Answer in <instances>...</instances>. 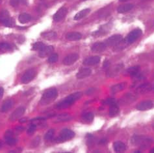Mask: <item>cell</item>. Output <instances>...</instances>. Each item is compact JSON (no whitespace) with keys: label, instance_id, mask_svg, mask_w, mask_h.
Here are the masks:
<instances>
[{"label":"cell","instance_id":"cell-1","mask_svg":"<svg viewBox=\"0 0 154 153\" xmlns=\"http://www.w3.org/2000/svg\"><path fill=\"white\" fill-rule=\"evenodd\" d=\"M83 93L81 92H76L72 94H70V96L67 97L66 98L63 99L62 101L59 103L56 107L59 109H64L67 108L68 107L72 106L76 101L80 99L82 97Z\"/></svg>","mask_w":154,"mask_h":153},{"label":"cell","instance_id":"cell-2","mask_svg":"<svg viewBox=\"0 0 154 153\" xmlns=\"http://www.w3.org/2000/svg\"><path fill=\"white\" fill-rule=\"evenodd\" d=\"M58 96V92L55 88L47 90L43 93L40 103L42 105H47L55 100Z\"/></svg>","mask_w":154,"mask_h":153},{"label":"cell","instance_id":"cell-3","mask_svg":"<svg viewBox=\"0 0 154 153\" xmlns=\"http://www.w3.org/2000/svg\"><path fill=\"white\" fill-rule=\"evenodd\" d=\"M75 136V133L70 129H65L62 130L60 135L56 139V142L58 143L64 142L72 139Z\"/></svg>","mask_w":154,"mask_h":153},{"label":"cell","instance_id":"cell-4","mask_svg":"<svg viewBox=\"0 0 154 153\" xmlns=\"http://www.w3.org/2000/svg\"><path fill=\"white\" fill-rule=\"evenodd\" d=\"M142 34V31L140 29H136L135 30L130 32L127 35V37L124 39L127 44H133L135 42L137 39H138Z\"/></svg>","mask_w":154,"mask_h":153},{"label":"cell","instance_id":"cell-5","mask_svg":"<svg viewBox=\"0 0 154 153\" xmlns=\"http://www.w3.org/2000/svg\"><path fill=\"white\" fill-rule=\"evenodd\" d=\"M37 75V72L33 69H29L27 70L23 75L21 78V82L23 84H28L34 79Z\"/></svg>","mask_w":154,"mask_h":153},{"label":"cell","instance_id":"cell-6","mask_svg":"<svg viewBox=\"0 0 154 153\" xmlns=\"http://www.w3.org/2000/svg\"><path fill=\"white\" fill-rule=\"evenodd\" d=\"M122 40V37L120 34H115L111 36L109 38L106 39L105 41V44L107 45V47L115 46L117 44H119L120 42Z\"/></svg>","mask_w":154,"mask_h":153},{"label":"cell","instance_id":"cell-7","mask_svg":"<svg viewBox=\"0 0 154 153\" xmlns=\"http://www.w3.org/2000/svg\"><path fill=\"white\" fill-rule=\"evenodd\" d=\"M68 13V10L66 7L63 6V7L60 8L57 11V12L55 13L54 16V20L55 22H61L63 20V19L66 17V16Z\"/></svg>","mask_w":154,"mask_h":153},{"label":"cell","instance_id":"cell-8","mask_svg":"<svg viewBox=\"0 0 154 153\" xmlns=\"http://www.w3.org/2000/svg\"><path fill=\"white\" fill-rule=\"evenodd\" d=\"M25 111V108L24 107H19L16 108L14 112L12 113V114L9 117V120L11 121H14L16 120L20 119L21 117L24 114Z\"/></svg>","mask_w":154,"mask_h":153},{"label":"cell","instance_id":"cell-9","mask_svg":"<svg viewBox=\"0 0 154 153\" xmlns=\"http://www.w3.org/2000/svg\"><path fill=\"white\" fill-rule=\"evenodd\" d=\"M79 55L77 53H72L67 55V56L64 58L63 62L66 66H70L74 64L78 60Z\"/></svg>","mask_w":154,"mask_h":153},{"label":"cell","instance_id":"cell-10","mask_svg":"<svg viewBox=\"0 0 154 153\" xmlns=\"http://www.w3.org/2000/svg\"><path fill=\"white\" fill-rule=\"evenodd\" d=\"M153 107V103L151 101H145L140 102L137 105V109L140 111H146L151 109Z\"/></svg>","mask_w":154,"mask_h":153},{"label":"cell","instance_id":"cell-11","mask_svg":"<svg viewBox=\"0 0 154 153\" xmlns=\"http://www.w3.org/2000/svg\"><path fill=\"white\" fill-rule=\"evenodd\" d=\"M107 45L104 42H96L91 47V50L94 53H101L106 50Z\"/></svg>","mask_w":154,"mask_h":153},{"label":"cell","instance_id":"cell-12","mask_svg":"<svg viewBox=\"0 0 154 153\" xmlns=\"http://www.w3.org/2000/svg\"><path fill=\"white\" fill-rule=\"evenodd\" d=\"M54 51V48L53 46H51V45L45 46L43 49H42V50L39 51L38 55H39V57L41 58L46 57L49 56V55L52 54Z\"/></svg>","mask_w":154,"mask_h":153},{"label":"cell","instance_id":"cell-13","mask_svg":"<svg viewBox=\"0 0 154 153\" xmlns=\"http://www.w3.org/2000/svg\"><path fill=\"white\" fill-rule=\"evenodd\" d=\"M92 71L90 68H82L80 71H78L77 73L76 74V77L78 79H82L84 78L88 77L91 75Z\"/></svg>","mask_w":154,"mask_h":153},{"label":"cell","instance_id":"cell-14","mask_svg":"<svg viewBox=\"0 0 154 153\" xmlns=\"http://www.w3.org/2000/svg\"><path fill=\"white\" fill-rule=\"evenodd\" d=\"M100 62V57L98 56L90 57L86 58L83 61V64L85 66H94Z\"/></svg>","mask_w":154,"mask_h":153},{"label":"cell","instance_id":"cell-15","mask_svg":"<svg viewBox=\"0 0 154 153\" xmlns=\"http://www.w3.org/2000/svg\"><path fill=\"white\" fill-rule=\"evenodd\" d=\"M82 35L80 32H72L66 35V38L69 41H78L81 40Z\"/></svg>","mask_w":154,"mask_h":153},{"label":"cell","instance_id":"cell-16","mask_svg":"<svg viewBox=\"0 0 154 153\" xmlns=\"http://www.w3.org/2000/svg\"><path fill=\"white\" fill-rule=\"evenodd\" d=\"M114 150L116 152L121 153L126 150V146L122 142H116L113 144Z\"/></svg>","mask_w":154,"mask_h":153},{"label":"cell","instance_id":"cell-17","mask_svg":"<svg viewBox=\"0 0 154 153\" xmlns=\"http://www.w3.org/2000/svg\"><path fill=\"white\" fill-rule=\"evenodd\" d=\"M133 5L128 3V4H125L123 5H120L117 9V11L120 14H123V13H126L129 12L133 8Z\"/></svg>","mask_w":154,"mask_h":153},{"label":"cell","instance_id":"cell-18","mask_svg":"<svg viewBox=\"0 0 154 153\" xmlns=\"http://www.w3.org/2000/svg\"><path fill=\"white\" fill-rule=\"evenodd\" d=\"M90 12V9H85L82 10V11H80L78 13L75 15L74 19V20H80V19L85 18V16H87L88 14H89Z\"/></svg>","mask_w":154,"mask_h":153},{"label":"cell","instance_id":"cell-19","mask_svg":"<svg viewBox=\"0 0 154 153\" xmlns=\"http://www.w3.org/2000/svg\"><path fill=\"white\" fill-rule=\"evenodd\" d=\"M14 105V101L11 99H8L4 102L1 106V112H7L9 110L12 108Z\"/></svg>","mask_w":154,"mask_h":153},{"label":"cell","instance_id":"cell-20","mask_svg":"<svg viewBox=\"0 0 154 153\" xmlns=\"http://www.w3.org/2000/svg\"><path fill=\"white\" fill-rule=\"evenodd\" d=\"M120 112V109L119 107L118 106L116 103H113L112 105H110V108H109V116L111 117H114L116 116Z\"/></svg>","mask_w":154,"mask_h":153},{"label":"cell","instance_id":"cell-21","mask_svg":"<svg viewBox=\"0 0 154 153\" xmlns=\"http://www.w3.org/2000/svg\"><path fill=\"white\" fill-rule=\"evenodd\" d=\"M41 36L43 37L44 39L47 40H52L56 38L57 37V33L54 31H50V32H43L41 34Z\"/></svg>","mask_w":154,"mask_h":153},{"label":"cell","instance_id":"cell-22","mask_svg":"<svg viewBox=\"0 0 154 153\" xmlns=\"http://www.w3.org/2000/svg\"><path fill=\"white\" fill-rule=\"evenodd\" d=\"M31 16L27 13H22V14H20L18 17V20L21 24H26V23L31 21Z\"/></svg>","mask_w":154,"mask_h":153},{"label":"cell","instance_id":"cell-23","mask_svg":"<svg viewBox=\"0 0 154 153\" xmlns=\"http://www.w3.org/2000/svg\"><path fill=\"white\" fill-rule=\"evenodd\" d=\"M126 83H120L114 85L111 88V92L113 93H119L121 91H122L126 88Z\"/></svg>","mask_w":154,"mask_h":153},{"label":"cell","instance_id":"cell-24","mask_svg":"<svg viewBox=\"0 0 154 153\" xmlns=\"http://www.w3.org/2000/svg\"><path fill=\"white\" fill-rule=\"evenodd\" d=\"M150 90H151V86L150 84H144L137 88V92L139 93H145L149 92Z\"/></svg>","mask_w":154,"mask_h":153},{"label":"cell","instance_id":"cell-25","mask_svg":"<svg viewBox=\"0 0 154 153\" xmlns=\"http://www.w3.org/2000/svg\"><path fill=\"white\" fill-rule=\"evenodd\" d=\"M140 67L139 66H133L132 68H129L126 71V73L128 74L129 75L132 77H135L137 74L139 73Z\"/></svg>","mask_w":154,"mask_h":153},{"label":"cell","instance_id":"cell-26","mask_svg":"<svg viewBox=\"0 0 154 153\" xmlns=\"http://www.w3.org/2000/svg\"><path fill=\"white\" fill-rule=\"evenodd\" d=\"M82 119H83L85 122L91 123L94 120V114L91 112L85 113L82 115Z\"/></svg>","mask_w":154,"mask_h":153},{"label":"cell","instance_id":"cell-27","mask_svg":"<svg viewBox=\"0 0 154 153\" xmlns=\"http://www.w3.org/2000/svg\"><path fill=\"white\" fill-rule=\"evenodd\" d=\"M10 14L8 11H6V10H3L0 13V22L1 23L4 22L5 21L7 20L9 18H10Z\"/></svg>","mask_w":154,"mask_h":153},{"label":"cell","instance_id":"cell-28","mask_svg":"<svg viewBox=\"0 0 154 153\" xmlns=\"http://www.w3.org/2000/svg\"><path fill=\"white\" fill-rule=\"evenodd\" d=\"M11 50V47L8 43H5V42H2L0 43V51L2 53H5Z\"/></svg>","mask_w":154,"mask_h":153},{"label":"cell","instance_id":"cell-29","mask_svg":"<svg viewBox=\"0 0 154 153\" xmlns=\"http://www.w3.org/2000/svg\"><path fill=\"white\" fill-rule=\"evenodd\" d=\"M46 46L45 44L42 42H37L33 45L32 50L34 51H40Z\"/></svg>","mask_w":154,"mask_h":153},{"label":"cell","instance_id":"cell-30","mask_svg":"<svg viewBox=\"0 0 154 153\" xmlns=\"http://www.w3.org/2000/svg\"><path fill=\"white\" fill-rule=\"evenodd\" d=\"M71 119V117L70 115L67 114V113H63V114H61L60 116H58L57 118V121H67L70 120Z\"/></svg>","mask_w":154,"mask_h":153},{"label":"cell","instance_id":"cell-31","mask_svg":"<svg viewBox=\"0 0 154 153\" xmlns=\"http://www.w3.org/2000/svg\"><path fill=\"white\" fill-rule=\"evenodd\" d=\"M2 24H3V25L5 26V27H13L14 26L15 23H14V19L12 18H10L7 19V20H6L4 22H3Z\"/></svg>","mask_w":154,"mask_h":153},{"label":"cell","instance_id":"cell-32","mask_svg":"<svg viewBox=\"0 0 154 153\" xmlns=\"http://www.w3.org/2000/svg\"><path fill=\"white\" fill-rule=\"evenodd\" d=\"M5 142L6 144L10 146L14 145L16 144V139L12 136H5Z\"/></svg>","mask_w":154,"mask_h":153},{"label":"cell","instance_id":"cell-33","mask_svg":"<svg viewBox=\"0 0 154 153\" xmlns=\"http://www.w3.org/2000/svg\"><path fill=\"white\" fill-rule=\"evenodd\" d=\"M55 134V131L54 129H50V131H48L46 134L44 136V139L46 140H51L52 138H54Z\"/></svg>","mask_w":154,"mask_h":153},{"label":"cell","instance_id":"cell-34","mask_svg":"<svg viewBox=\"0 0 154 153\" xmlns=\"http://www.w3.org/2000/svg\"><path fill=\"white\" fill-rule=\"evenodd\" d=\"M59 56L57 53H52L50 55V56L49 57L48 61L50 63H55L58 60Z\"/></svg>","mask_w":154,"mask_h":153},{"label":"cell","instance_id":"cell-35","mask_svg":"<svg viewBox=\"0 0 154 153\" xmlns=\"http://www.w3.org/2000/svg\"><path fill=\"white\" fill-rule=\"evenodd\" d=\"M37 125H35V124H32L31 125H30V126H29V129H27V134H29V135H31L33 134H34L35 132L36 131V129H37Z\"/></svg>","mask_w":154,"mask_h":153},{"label":"cell","instance_id":"cell-36","mask_svg":"<svg viewBox=\"0 0 154 153\" xmlns=\"http://www.w3.org/2000/svg\"><path fill=\"white\" fill-rule=\"evenodd\" d=\"M20 3V0H10V5L12 6L13 7L18 6Z\"/></svg>","mask_w":154,"mask_h":153},{"label":"cell","instance_id":"cell-37","mask_svg":"<svg viewBox=\"0 0 154 153\" xmlns=\"http://www.w3.org/2000/svg\"><path fill=\"white\" fill-rule=\"evenodd\" d=\"M116 101H115V99H108L107 100L105 101H103V103L105 104V105H111L113 103H115Z\"/></svg>","mask_w":154,"mask_h":153},{"label":"cell","instance_id":"cell-38","mask_svg":"<svg viewBox=\"0 0 154 153\" xmlns=\"http://www.w3.org/2000/svg\"><path fill=\"white\" fill-rule=\"evenodd\" d=\"M3 93H4V90H3L2 87H0V99H1L3 97Z\"/></svg>","mask_w":154,"mask_h":153},{"label":"cell","instance_id":"cell-39","mask_svg":"<svg viewBox=\"0 0 154 153\" xmlns=\"http://www.w3.org/2000/svg\"><path fill=\"white\" fill-rule=\"evenodd\" d=\"M27 119L26 118H22V119H20V121L19 122L20 123H25L27 122Z\"/></svg>","mask_w":154,"mask_h":153},{"label":"cell","instance_id":"cell-40","mask_svg":"<svg viewBox=\"0 0 154 153\" xmlns=\"http://www.w3.org/2000/svg\"><path fill=\"white\" fill-rule=\"evenodd\" d=\"M106 139H103V140H101V141H100V144H106Z\"/></svg>","mask_w":154,"mask_h":153},{"label":"cell","instance_id":"cell-41","mask_svg":"<svg viewBox=\"0 0 154 153\" xmlns=\"http://www.w3.org/2000/svg\"><path fill=\"white\" fill-rule=\"evenodd\" d=\"M150 152H151V153H154V148H153V149H152L151 151H150Z\"/></svg>","mask_w":154,"mask_h":153},{"label":"cell","instance_id":"cell-42","mask_svg":"<svg viewBox=\"0 0 154 153\" xmlns=\"http://www.w3.org/2000/svg\"><path fill=\"white\" fill-rule=\"evenodd\" d=\"M1 147H2V143L0 142V149H1Z\"/></svg>","mask_w":154,"mask_h":153},{"label":"cell","instance_id":"cell-43","mask_svg":"<svg viewBox=\"0 0 154 153\" xmlns=\"http://www.w3.org/2000/svg\"><path fill=\"white\" fill-rule=\"evenodd\" d=\"M128 1V0H120V1H122V2H124V1Z\"/></svg>","mask_w":154,"mask_h":153},{"label":"cell","instance_id":"cell-44","mask_svg":"<svg viewBox=\"0 0 154 153\" xmlns=\"http://www.w3.org/2000/svg\"><path fill=\"white\" fill-rule=\"evenodd\" d=\"M81 1H87V0H81Z\"/></svg>","mask_w":154,"mask_h":153}]
</instances>
